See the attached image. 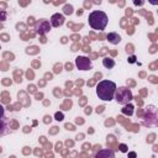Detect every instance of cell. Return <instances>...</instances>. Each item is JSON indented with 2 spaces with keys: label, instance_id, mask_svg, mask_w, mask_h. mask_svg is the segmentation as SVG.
<instances>
[{
  "label": "cell",
  "instance_id": "2e32d148",
  "mask_svg": "<svg viewBox=\"0 0 158 158\" xmlns=\"http://www.w3.org/2000/svg\"><path fill=\"white\" fill-rule=\"evenodd\" d=\"M5 17H6L5 12H1V14H0V20H1V21H4V20H5Z\"/></svg>",
  "mask_w": 158,
  "mask_h": 158
},
{
  "label": "cell",
  "instance_id": "8fae6325",
  "mask_svg": "<svg viewBox=\"0 0 158 158\" xmlns=\"http://www.w3.org/2000/svg\"><path fill=\"white\" fill-rule=\"evenodd\" d=\"M6 128H7V123H6L5 118H4L2 121H0V135H5L7 132Z\"/></svg>",
  "mask_w": 158,
  "mask_h": 158
},
{
  "label": "cell",
  "instance_id": "8992f818",
  "mask_svg": "<svg viewBox=\"0 0 158 158\" xmlns=\"http://www.w3.org/2000/svg\"><path fill=\"white\" fill-rule=\"evenodd\" d=\"M64 23V16L62 14H53L51 17V26L59 27Z\"/></svg>",
  "mask_w": 158,
  "mask_h": 158
},
{
  "label": "cell",
  "instance_id": "52a82bcc",
  "mask_svg": "<svg viewBox=\"0 0 158 158\" xmlns=\"http://www.w3.org/2000/svg\"><path fill=\"white\" fill-rule=\"evenodd\" d=\"M95 158H115V153L112 149H100Z\"/></svg>",
  "mask_w": 158,
  "mask_h": 158
},
{
  "label": "cell",
  "instance_id": "5b68a950",
  "mask_svg": "<svg viewBox=\"0 0 158 158\" xmlns=\"http://www.w3.org/2000/svg\"><path fill=\"white\" fill-rule=\"evenodd\" d=\"M49 30H51V25H49L48 21L41 20V21L37 23V32H38L40 35H46L47 32H49Z\"/></svg>",
  "mask_w": 158,
  "mask_h": 158
},
{
  "label": "cell",
  "instance_id": "5bb4252c",
  "mask_svg": "<svg viewBox=\"0 0 158 158\" xmlns=\"http://www.w3.org/2000/svg\"><path fill=\"white\" fill-rule=\"evenodd\" d=\"M63 118H64V116H63L62 112H57V114H56V120H57V121H62Z\"/></svg>",
  "mask_w": 158,
  "mask_h": 158
},
{
  "label": "cell",
  "instance_id": "277c9868",
  "mask_svg": "<svg viewBox=\"0 0 158 158\" xmlns=\"http://www.w3.org/2000/svg\"><path fill=\"white\" fill-rule=\"evenodd\" d=\"M75 65L80 70H88V69H91V67H93L91 60L88 57H83V56H79L75 58Z\"/></svg>",
  "mask_w": 158,
  "mask_h": 158
},
{
  "label": "cell",
  "instance_id": "7c38bea8",
  "mask_svg": "<svg viewBox=\"0 0 158 158\" xmlns=\"http://www.w3.org/2000/svg\"><path fill=\"white\" fill-rule=\"evenodd\" d=\"M63 11H64L65 15H70L73 12V6L72 5H65L64 9H63Z\"/></svg>",
  "mask_w": 158,
  "mask_h": 158
},
{
  "label": "cell",
  "instance_id": "7a4b0ae2",
  "mask_svg": "<svg viewBox=\"0 0 158 158\" xmlns=\"http://www.w3.org/2000/svg\"><path fill=\"white\" fill-rule=\"evenodd\" d=\"M88 21H89V25L93 30H96V31H102L106 26H107V15L104 12V11H100V10H95L93 12H90L89 17H88Z\"/></svg>",
  "mask_w": 158,
  "mask_h": 158
},
{
  "label": "cell",
  "instance_id": "4fadbf2b",
  "mask_svg": "<svg viewBox=\"0 0 158 158\" xmlns=\"http://www.w3.org/2000/svg\"><path fill=\"white\" fill-rule=\"evenodd\" d=\"M5 118V109L2 105H0V121H2Z\"/></svg>",
  "mask_w": 158,
  "mask_h": 158
},
{
  "label": "cell",
  "instance_id": "e0dca14e",
  "mask_svg": "<svg viewBox=\"0 0 158 158\" xmlns=\"http://www.w3.org/2000/svg\"><path fill=\"white\" fill-rule=\"evenodd\" d=\"M135 59H136V57H135V56H132V57H130V58H128L130 63H133V62H135Z\"/></svg>",
  "mask_w": 158,
  "mask_h": 158
},
{
  "label": "cell",
  "instance_id": "ac0fdd59",
  "mask_svg": "<svg viewBox=\"0 0 158 158\" xmlns=\"http://www.w3.org/2000/svg\"><path fill=\"white\" fill-rule=\"evenodd\" d=\"M128 157H130V158H136V153H135V152H131V153L128 154Z\"/></svg>",
  "mask_w": 158,
  "mask_h": 158
},
{
  "label": "cell",
  "instance_id": "6da1fadb",
  "mask_svg": "<svg viewBox=\"0 0 158 158\" xmlns=\"http://www.w3.org/2000/svg\"><path fill=\"white\" fill-rule=\"evenodd\" d=\"M116 89H117V86H116V84L114 81H111V80H101L96 85V95L102 101H111L114 99V96H115Z\"/></svg>",
  "mask_w": 158,
  "mask_h": 158
},
{
  "label": "cell",
  "instance_id": "9a60e30c",
  "mask_svg": "<svg viewBox=\"0 0 158 158\" xmlns=\"http://www.w3.org/2000/svg\"><path fill=\"white\" fill-rule=\"evenodd\" d=\"M118 148H120V151H121V152H127V146H126V144H123V143H122V144H120V146H118Z\"/></svg>",
  "mask_w": 158,
  "mask_h": 158
},
{
  "label": "cell",
  "instance_id": "3957f363",
  "mask_svg": "<svg viewBox=\"0 0 158 158\" xmlns=\"http://www.w3.org/2000/svg\"><path fill=\"white\" fill-rule=\"evenodd\" d=\"M114 99H116V101H117L120 105H126V104H128V102L133 99V95H132V91H131L130 88L121 86V88L116 89Z\"/></svg>",
  "mask_w": 158,
  "mask_h": 158
},
{
  "label": "cell",
  "instance_id": "30bf717a",
  "mask_svg": "<svg viewBox=\"0 0 158 158\" xmlns=\"http://www.w3.org/2000/svg\"><path fill=\"white\" fill-rule=\"evenodd\" d=\"M122 112H123L125 115L131 116V115L133 114V105H131L130 102H128V104H126V105L123 106V109H122Z\"/></svg>",
  "mask_w": 158,
  "mask_h": 158
},
{
  "label": "cell",
  "instance_id": "9c48e42d",
  "mask_svg": "<svg viewBox=\"0 0 158 158\" xmlns=\"http://www.w3.org/2000/svg\"><path fill=\"white\" fill-rule=\"evenodd\" d=\"M102 65H104L105 68H107V69H111V68H114V65H115V60H114L112 58H110V57H105V58L102 59Z\"/></svg>",
  "mask_w": 158,
  "mask_h": 158
},
{
  "label": "cell",
  "instance_id": "ba28073f",
  "mask_svg": "<svg viewBox=\"0 0 158 158\" xmlns=\"http://www.w3.org/2000/svg\"><path fill=\"white\" fill-rule=\"evenodd\" d=\"M106 38H107V41H109L111 44H118V43L121 42V37H120V35L116 33V32H110V33H107Z\"/></svg>",
  "mask_w": 158,
  "mask_h": 158
}]
</instances>
